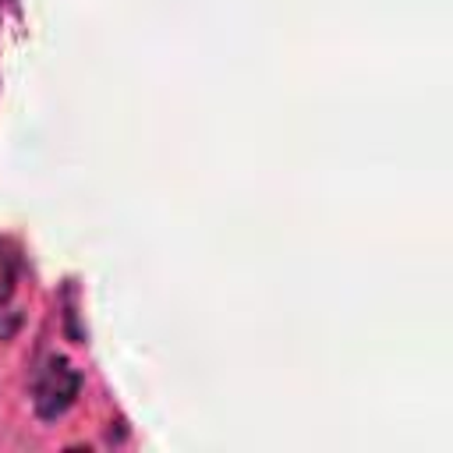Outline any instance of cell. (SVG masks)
Returning <instances> with one entry per match:
<instances>
[{
  "mask_svg": "<svg viewBox=\"0 0 453 453\" xmlns=\"http://www.w3.org/2000/svg\"><path fill=\"white\" fill-rule=\"evenodd\" d=\"M81 389V375L78 368L67 361V357H50L42 368H39V379H35V414L42 421H53L60 418L74 396Z\"/></svg>",
  "mask_w": 453,
  "mask_h": 453,
  "instance_id": "6da1fadb",
  "label": "cell"
},
{
  "mask_svg": "<svg viewBox=\"0 0 453 453\" xmlns=\"http://www.w3.org/2000/svg\"><path fill=\"white\" fill-rule=\"evenodd\" d=\"M14 283H18V255L7 241H0V304L14 294Z\"/></svg>",
  "mask_w": 453,
  "mask_h": 453,
  "instance_id": "7a4b0ae2",
  "label": "cell"
}]
</instances>
